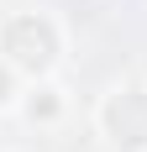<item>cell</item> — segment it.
<instances>
[{"mask_svg": "<svg viewBox=\"0 0 147 152\" xmlns=\"http://www.w3.org/2000/svg\"><path fill=\"white\" fill-rule=\"evenodd\" d=\"M5 53H11L21 68H47V63H53V53H58L53 26H47V21H37V16L11 21V26H5Z\"/></svg>", "mask_w": 147, "mask_h": 152, "instance_id": "cell-1", "label": "cell"}, {"mask_svg": "<svg viewBox=\"0 0 147 152\" xmlns=\"http://www.w3.org/2000/svg\"><path fill=\"white\" fill-rule=\"evenodd\" d=\"M105 121H110V131H116L121 147H147V94L142 89L116 94L110 110H105Z\"/></svg>", "mask_w": 147, "mask_h": 152, "instance_id": "cell-2", "label": "cell"}, {"mask_svg": "<svg viewBox=\"0 0 147 152\" xmlns=\"http://www.w3.org/2000/svg\"><path fill=\"white\" fill-rule=\"evenodd\" d=\"M0 100H5V74H0Z\"/></svg>", "mask_w": 147, "mask_h": 152, "instance_id": "cell-3", "label": "cell"}]
</instances>
